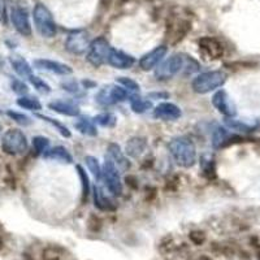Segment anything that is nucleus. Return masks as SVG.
<instances>
[{
	"label": "nucleus",
	"instance_id": "18",
	"mask_svg": "<svg viewBox=\"0 0 260 260\" xmlns=\"http://www.w3.org/2000/svg\"><path fill=\"white\" fill-rule=\"evenodd\" d=\"M134 62H136V59L132 55L121 50H116V48H112L108 57V64L116 69H129L133 67Z\"/></svg>",
	"mask_w": 260,
	"mask_h": 260
},
{
	"label": "nucleus",
	"instance_id": "27",
	"mask_svg": "<svg viewBox=\"0 0 260 260\" xmlns=\"http://www.w3.org/2000/svg\"><path fill=\"white\" fill-rule=\"evenodd\" d=\"M130 108L133 111L134 113H145L147 112L148 110L152 108V103L151 101L146 99V98L142 96H137V95H133V96H130Z\"/></svg>",
	"mask_w": 260,
	"mask_h": 260
},
{
	"label": "nucleus",
	"instance_id": "7",
	"mask_svg": "<svg viewBox=\"0 0 260 260\" xmlns=\"http://www.w3.org/2000/svg\"><path fill=\"white\" fill-rule=\"evenodd\" d=\"M102 178L111 194L115 197H120L122 194L121 177L118 173V168L111 157H106V161L102 167Z\"/></svg>",
	"mask_w": 260,
	"mask_h": 260
},
{
	"label": "nucleus",
	"instance_id": "44",
	"mask_svg": "<svg viewBox=\"0 0 260 260\" xmlns=\"http://www.w3.org/2000/svg\"><path fill=\"white\" fill-rule=\"evenodd\" d=\"M2 64H3V61H2V59H0V65H2Z\"/></svg>",
	"mask_w": 260,
	"mask_h": 260
},
{
	"label": "nucleus",
	"instance_id": "14",
	"mask_svg": "<svg viewBox=\"0 0 260 260\" xmlns=\"http://www.w3.org/2000/svg\"><path fill=\"white\" fill-rule=\"evenodd\" d=\"M191 30V22L185 17H177L169 25V39L172 45H177Z\"/></svg>",
	"mask_w": 260,
	"mask_h": 260
},
{
	"label": "nucleus",
	"instance_id": "37",
	"mask_svg": "<svg viewBox=\"0 0 260 260\" xmlns=\"http://www.w3.org/2000/svg\"><path fill=\"white\" fill-rule=\"evenodd\" d=\"M201 166L203 169L204 175H211V173H215V162L211 156H203L201 160Z\"/></svg>",
	"mask_w": 260,
	"mask_h": 260
},
{
	"label": "nucleus",
	"instance_id": "12",
	"mask_svg": "<svg viewBox=\"0 0 260 260\" xmlns=\"http://www.w3.org/2000/svg\"><path fill=\"white\" fill-rule=\"evenodd\" d=\"M11 21H12L13 26L20 32L21 36L30 37L31 36V25L29 21V15H27L26 9L15 7L11 11Z\"/></svg>",
	"mask_w": 260,
	"mask_h": 260
},
{
	"label": "nucleus",
	"instance_id": "8",
	"mask_svg": "<svg viewBox=\"0 0 260 260\" xmlns=\"http://www.w3.org/2000/svg\"><path fill=\"white\" fill-rule=\"evenodd\" d=\"M129 98V92L125 87L117 85H110L102 87L98 94L95 95V101L101 106H113V104L121 103Z\"/></svg>",
	"mask_w": 260,
	"mask_h": 260
},
{
	"label": "nucleus",
	"instance_id": "1",
	"mask_svg": "<svg viewBox=\"0 0 260 260\" xmlns=\"http://www.w3.org/2000/svg\"><path fill=\"white\" fill-rule=\"evenodd\" d=\"M169 152L178 166L190 168L197 161V148L191 139L186 137H176L169 142Z\"/></svg>",
	"mask_w": 260,
	"mask_h": 260
},
{
	"label": "nucleus",
	"instance_id": "29",
	"mask_svg": "<svg viewBox=\"0 0 260 260\" xmlns=\"http://www.w3.org/2000/svg\"><path fill=\"white\" fill-rule=\"evenodd\" d=\"M17 106H20L21 108L29 111H39L42 110V104L41 102L34 96H21L17 99Z\"/></svg>",
	"mask_w": 260,
	"mask_h": 260
},
{
	"label": "nucleus",
	"instance_id": "30",
	"mask_svg": "<svg viewBox=\"0 0 260 260\" xmlns=\"http://www.w3.org/2000/svg\"><path fill=\"white\" fill-rule=\"evenodd\" d=\"M37 117L42 118L43 121L48 122V124H50L51 126L55 127V129H56L57 132H59V133L61 134L62 137H64V138H71V137H72L71 130H69L68 127L65 126V125H62L61 122L57 121V120H53V118L48 117V116H45V115H39V113H38V115H37Z\"/></svg>",
	"mask_w": 260,
	"mask_h": 260
},
{
	"label": "nucleus",
	"instance_id": "33",
	"mask_svg": "<svg viewBox=\"0 0 260 260\" xmlns=\"http://www.w3.org/2000/svg\"><path fill=\"white\" fill-rule=\"evenodd\" d=\"M85 161L87 164V168L90 169L94 177L96 180H101L102 178V166L99 164V160L94 156H86L85 157Z\"/></svg>",
	"mask_w": 260,
	"mask_h": 260
},
{
	"label": "nucleus",
	"instance_id": "32",
	"mask_svg": "<svg viewBox=\"0 0 260 260\" xmlns=\"http://www.w3.org/2000/svg\"><path fill=\"white\" fill-rule=\"evenodd\" d=\"M50 147V139L46 138V137H36L32 138V148L36 151V154H45L46 151Z\"/></svg>",
	"mask_w": 260,
	"mask_h": 260
},
{
	"label": "nucleus",
	"instance_id": "6",
	"mask_svg": "<svg viewBox=\"0 0 260 260\" xmlns=\"http://www.w3.org/2000/svg\"><path fill=\"white\" fill-rule=\"evenodd\" d=\"M112 51L110 42L107 41L104 37H98L94 41L90 43V47L87 50V55H86V59L92 67L95 68H99L103 64L108 62V57H110V53Z\"/></svg>",
	"mask_w": 260,
	"mask_h": 260
},
{
	"label": "nucleus",
	"instance_id": "17",
	"mask_svg": "<svg viewBox=\"0 0 260 260\" xmlns=\"http://www.w3.org/2000/svg\"><path fill=\"white\" fill-rule=\"evenodd\" d=\"M241 139H242L241 137L229 133V130L225 127L217 126L212 133V147L215 150H219V148H224L234 142H238Z\"/></svg>",
	"mask_w": 260,
	"mask_h": 260
},
{
	"label": "nucleus",
	"instance_id": "16",
	"mask_svg": "<svg viewBox=\"0 0 260 260\" xmlns=\"http://www.w3.org/2000/svg\"><path fill=\"white\" fill-rule=\"evenodd\" d=\"M182 112H181L180 107L176 106L169 102H162V103L157 104L154 110V117L157 120H162V121H176L181 117Z\"/></svg>",
	"mask_w": 260,
	"mask_h": 260
},
{
	"label": "nucleus",
	"instance_id": "4",
	"mask_svg": "<svg viewBox=\"0 0 260 260\" xmlns=\"http://www.w3.org/2000/svg\"><path fill=\"white\" fill-rule=\"evenodd\" d=\"M187 56L183 53H175L171 57L161 62V64L155 69V77L159 81H167L171 80L172 77H175L176 74L182 72L186 65Z\"/></svg>",
	"mask_w": 260,
	"mask_h": 260
},
{
	"label": "nucleus",
	"instance_id": "25",
	"mask_svg": "<svg viewBox=\"0 0 260 260\" xmlns=\"http://www.w3.org/2000/svg\"><path fill=\"white\" fill-rule=\"evenodd\" d=\"M9 62H11L12 68L15 69V72L20 76V77L29 78L30 76H32L31 67H30L29 62H27L22 56L13 55V56L9 57Z\"/></svg>",
	"mask_w": 260,
	"mask_h": 260
},
{
	"label": "nucleus",
	"instance_id": "5",
	"mask_svg": "<svg viewBox=\"0 0 260 260\" xmlns=\"http://www.w3.org/2000/svg\"><path fill=\"white\" fill-rule=\"evenodd\" d=\"M27 139L21 130L18 129H9L4 133L2 138V148L6 154L8 155H21L26 152Z\"/></svg>",
	"mask_w": 260,
	"mask_h": 260
},
{
	"label": "nucleus",
	"instance_id": "22",
	"mask_svg": "<svg viewBox=\"0 0 260 260\" xmlns=\"http://www.w3.org/2000/svg\"><path fill=\"white\" fill-rule=\"evenodd\" d=\"M94 202H95V207L99 208L101 211H115L116 210V204L112 199L103 191V189L99 186L94 187Z\"/></svg>",
	"mask_w": 260,
	"mask_h": 260
},
{
	"label": "nucleus",
	"instance_id": "3",
	"mask_svg": "<svg viewBox=\"0 0 260 260\" xmlns=\"http://www.w3.org/2000/svg\"><path fill=\"white\" fill-rule=\"evenodd\" d=\"M32 20L37 30L43 38H53L56 36L57 26L50 9L45 4L38 3L32 9Z\"/></svg>",
	"mask_w": 260,
	"mask_h": 260
},
{
	"label": "nucleus",
	"instance_id": "28",
	"mask_svg": "<svg viewBox=\"0 0 260 260\" xmlns=\"http://www.w3.org/2000/svg\"><path fill=\"white\" fill-rule=\"evenodd\" d=\"M92 121L95 122V125H99V126L115 127L116 124H117V117L111 112H104L95 116L92 118Z\"/></svg>",
	"mask_w": 260,
	"mask_h": 260
},
{
	"label": "nucleus",
	"instance_id": "36",
	"mask_svg": "<svg viewBox=\"0 0 260 260\" xmlns=\"http://www.w3.org/2000/svg\"><path fill=\"white\" fill-rule=\"evenodd\" d=\"M117 82L125 87L127 91H139V83L136 82L133 78L129 77H118Z\"/></svg>",
	"mask_w": 260,
	"mask_h": 260
},
{
	"label": "nucleus",
	"instance_id": "43",
	"mask_svg": "<svg viewBox=\"0 0 260 260\" xmlns=\"http://www.w3.org/2000/svg\"><path fill=\"white\" fill-rule=\"evenodd\" d=\"M0 18H2V7H0Z\"/></svg>",
	"mask_w": 260,
	"mask_h": 260
},
{
	"label": "nucleus",
	"instance_id": "15",
	"mask_svg": "<svg viewBox=\"0 0 260 260\" xmlns=\"http://www.w3.org/2000/svg\"><path fill=\"white\" fill-rule=\"evenodd\" d=\"M34 67L37 69H41V71H47L51 73L59 74V76H69V74L73 73V69L68 64L50 59H36L34 60Z\"/></svg>",
	"mask_w": 260,
	"mask_h": 260
},
{
	"label": "nucleus",
	"instance_id": "38",
	"mask_svg": "<svg viewBox=\"0 0 260 260\" xmlns=\"http://www.w3.org/2000/svg\"><path fill=\"white\" fill-rule=\"evenodd\" d=\"M12 90L18 95H26L29 91V87H27L26 83H24L21 80H13L12 81Z\"/></svg>",
	"mask_w": 260,
	"mask_h": 260
},
{
	"label": "nucleus",
	"instance_id": "40",
	"mask_svg": "<svg viewBox=\"0 0 260 260\" xmlns=\"http://www.w3.org/2000/svg\"><path fill=\"white\" fill-rule=\"evenodd\" d=\"M62 90L69 92H78V83L74 80H65L61 82Z\"/></svg>",
	"mask_w": 260,
	"mask_h": 260
},
{
	"label": "nucleus",
	"instance_id": "21",
	"mask_svg": "<svg viewBox=\"0 0 260 260\" xmlns=\"http://www.w3.org/2000/svg\"><path fill=\"white\" fill-rule=\"evenodd\" d=\"M225 125L229 129L237 130L241 133H252L260 127V120H255L254 122H245L242 120H236L234 117H226Z\"/></svg>",
	"mask_w": 260,
	"mask_h": 260
},
{
	"label": "nucleus",
	"instance_id": "11",
	"mask_svg": "<svg viewBox=\"0 0 260 260\" xmlns=\"http://www.w3.org/2000/svg\"><path fill=\"white\" fill-rule=\"evenodd\" d=\"M212 104L225 117H234L237 115V107L232 98L228 95L225 90H219L212 96Z\"/></svg>",
	"mask_w": 260,
	"mask_h": 260
},
{
	"label": "nucleus",
	"instance_id": "41",
	"mask_svg": "<svg viewBox=\"0 0 260 260\" xmlns=\"http://www.w3.org/2000/svg\"><path fill=\"white\" fill-rule=\"evenodd\" d=\"M148 96L152 98V99H156V98H162V99H167V98L169 96V94H167V92H151V94H148Z\"/></svg>",
	"mask_w": 260,
	"mask_h": 260
},
{
	"label": "nucleus",
	"instance_id": "23",
	"mask_svg": "<svg viewBox=\"0 0 260 260\" xmlns=\"http://www.w3.org/2000/svg\"><path fill=\"white\" fill-rule=\"evenodd\" d=\"M108 155H110V157L113 160V162H115L118 169L127 171L130 168L129 160L126 159L125 154L121 151V147L117 143H110L108 145Z\"/></svg>",
	"mask_w": 260,
	"mask_h": 260
},
{
	"label": "nucleus",
	"instance_id": "26",
	"mask_svg": "<svg viewBox=\"0 0 260 260\" xmlns=\"http://www.w3.org/2000/svg\"><path fill=\"white\" fill-rule=\"evenodd\" d=\"M74 127L80 132L81 134L87 137H96L98 136V130L96 126H95V122L90 118L81 117L76 124H74Z\"/></svg>",
	"mask_w": 260,
	"mask_h": 260
},
{
	"label": "nucleus",
	"instance_id": "20",
	"mask_svg": "<svg viewBox=\"0 0 260 260\" xmlns=\"http://www.w3.org/2000/svg\"><path fill=\"white\" fill-rule=\"evenodd\" d=\"M147 148V141L143 137H133L130 138L125 146V154L130 157H139Z\"/></svg>",
	"mask_w": 260,
	"mask_h": 260
},
{
	"label": "nucleus",
	"instance_id": "2",
	"mask_svg": "<svg viewBox=\"0 0 260 260\" xmlns=\"http://www.w3.org/2000/svg\"><path fill=\"white\" fill-rule=\"evenodd\" d=\"M226 73L222 71L204 72L192 80L191 87L197 94H208L221 87L226 82Z\"/></svg>",
	"mask_w": 260,
	"mask_h": 260
},
{
	"label": "nucleus",
	"instance_id": "39",
	"mask_svg": "<svg viewBox=\"0 0 260 260\" xmlns=\"http://www.w3.org/2000/svg\"><path fill=\"white\" fill-rule=\"evenodd\" d=\"M189 238L194 245H203L206 241V234L201 231H194L189 234Z\"/></svg>",
	"mask_w": 260,
	"mask_h": 260
},
{
	"label": "nucleus",
	"instance_id": "35",
	"mask_svg": "<svg viewBox=\"0 0 260 260\" xmlns=\"http://www.w3.org/2000/svg\"><path fill=\"white\" fill-rule=\"evenodd\" d=\"M7 115L12 118L13 121H16L17 124H20V125H24V126H27V125L31 124V118H30L29 116L24 115V113L15 112V111H8V112H7Z\"/></svg>",
	"mask_w": 260,
	"mask_h": 260
},
{
	"label": "nucleus",
	"instance_id": "45",
	"mask_svg": "<svg viewBox=\"0 0 260 260\" xmlns=\"http://www.w3.org/2000/svg\"><path fill=\"white\" fill-rule=\"evenodd\" d=\"M0 132H2V125H0Z\"/></svg>",
	"mask_w": 260,
	"mask_h": 260
},
{
	"label": "nucleus",
	"instance_id": "31",
	"mask_svg": "<svg viewBox=\"0 0 260 260\" xmlns=\"http://www.w3.org/2000/svg\"><path fill=\"white\" fill-rule=\"evenodd\" d=\"M78 176L81 178V183H82V201H87V197L90 194V182H89V176L86 173L85 169L81 166H77Z\"/></svg>",
	"mask_w": 260,
	"mask_h": 260
},
{
	"label": "nucleus",
	"instance_id": "24",
	"mask_svg": "<svg viewBox=\"0 0 260 260\" xmlns=\"http://www.w3.org/2000/svg\"><path fill=\"white\" fill-rule=\"evenodd\" d=\"M45 159L55 160V161L64 162V164H72L73 162V156L71 155L68 150L62 146H56L53 148H48L43 154Z\"/></svg>",
	"mask_w": 260,
	"mask_h": 260
},
{
	"label": "nucleus",
	"instance_id": "13",
	"mask_svg": "<svg viewBox=\"0 0 260 260\" xmlns=\"http://www.w3.org/2000/svg\"><path fill=\"white\" fill-rule=\"evenodd\" d=\"M167 52H168L167 46H157L154 50H151L150 52L145 53V55L139 59V67H141V69L145 72L152 71V69L156 68L157 64L164 59Z\"/></svg>",
	"mask_w": 260,
	"mask_h": 260
},
{
	"label": "nucleus",
	"instance_id": "42",
	"mask_svg": "<svg viewBox=\"0 0 260 260\" xmlns=\"http://www.w3.org/2000/svg\"><path fill=\"white\" fill-rule=\"evenodd\" d=\"M111 2H112V0H102V4H103L104 7H107V8H108V6L111 4Z\"/></svg>",
	"mask_w": 260,
	"mask_h": 260
},
{
	"label": "nucleus",
	"instance_id": "10",
	"mask_svg": "<svg viewBox=\"0 0 260 260\" xmlns=\"http://www.w3.org/2000/svg\"><path fill=\"white\" fill-rule=\"evenodd\" d=\"M198 46L208 59L216 60L224 56V45L216 37H203L198 41Z\"/></svg>",
	"mask_w": 260,
	"mask_h": 260
},
{
	"label": "nucleus",
	"instance_id": "9",
	"mask_svg": "<svg viewBox=\"0 0 260 260\" xmlns=\"http://www.w3.org/2000/svg\"><path fill=\"white\" fill-rule=\"evenodd\" d=\"M89 32L85 30H74L65 41V48L73 55H83L90 47Z\"/></svg>",
	"mask_w": 260,
	"mask_h": 260
},
{
	"label": "nucleus",
	"instance_id": "19",
	"mask_svg": "<svg viewBox=\"0 0 260 260\" xmlns=\"http://www.w3.org/2000/svg\"><path fill=\"white\" fill-rule=\"evenodd\" d=\"M48 108L62 116H69V117H76V116H80L81 113L80 107L71 101H53L48 104Z\"/></svg>",
	"mask_w": 260,
	"mask_h": 260
},
{
	"label": "nucleus",
	"instance_id": "34",
	"mask_svg": "<svg viewBox=\"0 0 260 260\" xmlns=\"http://www.w3.org/2000/svg\"><path fill=\"white\" fill-rule=\"evenodd\" d=\"M29 81L31 82V85L36 87L37 90H38L39 92H42V94H48V92H51V87L50 85H48L47 82H45V81L42 80V78L37 77V76H30L29 77Z\"/></svg>",
	"mask_w": 260,
	"mask_h": 260
}]
</instances>
